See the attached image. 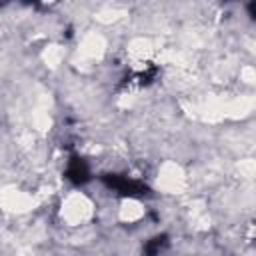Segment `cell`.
<instances>
[{"label": "cell", "mask_w": 256, "mask_h": 256, "mask_svg": "<svg viewBox=\"0 0 256 256\" xmlns=\"http://www.w3.org/2000/svg\"><path fill=\"white\" fill-rule=\"evenodd\" d=\"M60 222L68 228H80L86 226L94 214H96V204L94 200L82 192V190H70L60 198L58 210H56Z\"/></svg>", "instance_id": "cell-1"}]
</instances>
